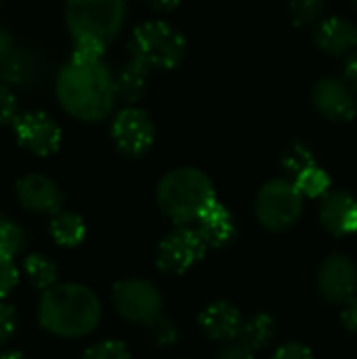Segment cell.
I'll return each mask as SVG.
<instances>
[{
  "instance_id": "24",
  "label": "cell",
  "mask_w": 357,
  "mask_h": 359,
  "mask_svg": "<svg viewBox=\"0 0 357 359\" xmlns=\"http://www.w3.org/2000/svg\"><path fill=\"white\" fill-rule=\"evenodd\" d=\"M280 164H282L284 172H290L292 177H299L303 170L316 166V158H314V151L303 141H290L282 151Z\"/></svg>"
},
{
  "instance_id": "17",
  "label": "cell",
  "mask_w": 357,
  "mask_h": 359,
  "mask_svg": "<svg viewBox=\"0 0 357 359\" xmlns=\"http://www.w3.org/2000/svg\"><path fill=\"white\" fill-rule=\"evenodd\" d=\"M314 42L326 55H351L357 50V25L345 17H328L318 23Z\"/></svg>"
},
{
  "instance_id": "3",
  "label": "cell",
  "mask_w": 357,
  "mask_h": 359,
  "mask_svg": "<svg viewBox=\"0 0 357 359\" xmlns=\"http://www.w3.org/2000/svg\"><path fill=\"white\" fill-rule=\"evenodd\" d=\"M126 19V0H65V23L74 55L101 59Z\"/></svg>"
},
{
  "instance_id": "33",
  "label": "cell",
  "mask_w": 357,
  "mask_h": 359,
  "mask_svg": "<svg viewBox=\"0 0 357 359\" xmlns=\"http://www.w3.org/2000/svg\"><path fill=\"white\" fill-rule=\"evenodd\" d=\"M215 359H255V351H250L248 347H244L240 341L238 343H229L225 345Z\"/></svg>"
},
{
  "instance_id": "27",
  "label": "cell",
  "mask_w": 357,
  "mask_h": 359,
  "mask_svg": "<svg viewBox=\"0 0 357 359\" xmlns=\"http://www.w3.org/2000/svg\"><path fill=\"white\" fill-rule=\"evenodd\" d=\"M82 359H130V351L120 341H101L88 347Z\"/></svg>"
},
{
  "instance_id": "39",
  "label": "cell",
  "mask_w": 357,
  "mask_h": 359,
  "mask_svg": "<svg viewBox=\"0 0 357 359\" xmlns=\"http://www.w3.org/2000/svg\"><path fill=\"white\" fill-rule=\"evenodd\" d=\"M353 4H356V6H357V0H353Z\"/></svg>"
},
{
  "instance_id": "12",
  "label": "cell",
  "mask_w": 357,
  "mask_h": 359,
  "mask_svg": "<svg viewBox=\"0 0 357 359\" xmlns=\"http://www.w3.org/2000/svg\"><path fill=\"white\" fill-rule=\"evenodd\" d=\"M318 288L328 303H349L357 292V265L347 255H330L320 265Z\"/></svg>"
},
{
  "instance_id": "23",
  "label": "cell",
  "mask_w": 357,
  "mask_h": 359,
  "mask_svg": "<svg viewBox=\"0 0 357 359\" xmlns=\"http://www.w3.org/2000/svg\"><path fill=\"white\" fill-rule=\"evenodd\" d=\"M297 189L303 194V198H324L326 194H330V177L324 168H320L318 164L303 170L299 177L292 179Z\"/></svg>"
},
{
  "instance_id": "26",
  "label": "cell",
  "mask_w": 357,
  "mask_h": 359,
  "mask_svg": "<svg viewBox=\"0 0 357 359\" xmlns=\"http://www.w3.org/2000/svg\"><path fill=\"white\" fill-rule=\"evenodd\" d=\"M324 8H326V0H290V17L299 27L320 21Z\"/></svg>"
},
{
  "instance_id": "36",
  "label": "cell",
  "mask_w": 357,
  "mask_h": 359,
  "mask_svg": "<svg viewBox=\"0 0 357 359\" xmlns=\"http://www.w3.org/2000/svg\"><path fill=\"white\" fill-rule=\"evenodd\" d=\"M154 11H173L181 4V0H145Z\"/></svg>"
},
{
  "instance_id": "2",
  "label": "cell",
  "mask_w": 357,
  "mask_h": 359,
  "mask_svg": "<svg viewBox=\"0 0 357 359\" xmlns=\"http://www.w3.org/2000/svg\"><path fill=\"white\" fill-rule=\"evenodd\" d=\"M103 309L99 297L82 284H55L38 301V324L61 339H82L97 330Z\"/></svg>"
},
{
  "instance_id": "8",
  "label": "cell",
  "mask_w": 357,
  "mask_h": 359,
  "mask_svg": "<svg viewBox=\"0 0 357 359\" xmlns=\"http://www.w3.org/2000/svg\"><path fill=\"white\" fill-rule=\"evenodd\" d=\"M208 250V244L200 236L198 229L187 225H179L170 233H166L156 252V265L162 273L181 276L198 265Z\"/></svg>"
},
{
  "instance_id": "32",
  "label": "cell",
  "mask_w": 357,
  "mask_h": 359,
  "mask_svg": "<svg viewBox=\"0 0 357 359\" xmlns=\"http://www.w3.org/2000/svg\"><path fill=\"white\" fill-rule=\"evenodd\" d=\"M271 359H316L311 349L301 345V343H286L282 347L276 349L274 358Z\"/></svg>"
},
{
  "instance_id": "25",
  "label": "cell",
  "mask_w": 357,
  "mask_h": 359,
  "mask_svg": "<svg viewBox=\"0 0 357 359\" xmlns=\"http://www.w3.org/2000/svg\"><path fill=\"white\" fill-rule=\"evenodd\" d=\"M23 242H25L23 229L8 217L0 215V255L15 259L21 252Z\"/></svg>"
},
{
  "instance_id": "1",
  "label": "cell",
  "mask_w": 357,
  "mask_h": 359,
  "mask_svg": "<svg viewBox=\"0 0 357 359\" xmlns=\"http://www.w3.org/2000/svg\"><path fill=\"white\" fill-rule=\"evenodd\" d=\"M59 105L80 122L105 120L118 99L116 78L101 59L76 57L61 67L57 76Z\"/></svg>"
},
{
  "instance_id": "6",
  "label": "cell",
  "mask_w": 357,
  "mask_h": 359,
  "mask_svg": "<svg viewBox=\"0 0 357 359\" xmlns=\"http://www.w3.org/2000/svg\"><path fill=\"white\" fill-rule=\"evenodd\" d=\"M303 194L297 189L290 179H271L267 181L255 200V212L259 223L267 231H286L290 229L303 212Z\"/></svg>"
},
{
  "instance_id": "29",
  "label": "cell",
  "mask_w": 357,
  "mask_h": 359,
  "mask_svg": "<svg viewBox=\"0 0 357 359\" xmlns=\"http://www.w3.org/2000/svg\"><path fill=\"white\" fill-rule=\"evenodd\" d=\"M17 284H19L17 265L13 263V259L0 255V301H4Z\"/></svg>"
},
{
  "instance_id": "28",
  "label": "cell",
  "mask_w": 357,
  "mask_h": 359,
  "mask_svg": "<svg viewBox=\"0 0 357 359\" xmlns=\"http://www.w3.org/2000/svg\"><path fill=\"white\" fill-rule=\"evenodd\" d=\"M19 116V103L13 95V88L0 82V126L15 124Z\"/></svg>"
},
{
  "instance_id": "9",
  "label": "cell",
  "mask_w": 357,
  "mask_h": 359,
  "mask_svg": "<svg viewBox=\"0 0 357 359\" xmlns=\"http://www.w3.org/2000/svg\"><path fill=\"white\" fill-rule=\"evenodd\" d=\"M112 139L126 158H143L156 141V124L141 107H124L112 122Z\"/></svg>"
},
{
  "instance_id": "7",
  "label": "cell",
  "mask_w": 357,
  "mask_h": 359,
  "mask_svg": "<svg viewBox=\"0 0 357 359\" xmlns=\"http://www.w3.org/2000/svg\"><path fill=\"white\" fill-rule=\"evenodd\" d=\"M112 303L120 318L139 326H154L162 318L160 290L139 278L120 280L112 288Z\"/></svg>"
},
{
  "instance_id": "16",
  "label": "cell",
  "mask_w": 357,
  "mask_h": 359,
  "mask_svg": "<svg viewBox=\"0 0 357 359\" xmlns=\"http://www.w3.org/2000/svg\"><path fill=\"white\" fill-rule=\"evenodd\" d=\"M198 324L208 339L219 343H234L242 332L244 320L236 305L227 301H215L202 309Z\"/></svg>"
},
{
  "instance_id": "21",
  "label": "cell",
  "mask_w": 357,
  "mask_h": 359,
  "mask_svg": "<svg viewBox=\"0 0 357 359\" xmlns=\"http://www.w3.org/2000/svg\"><path fill=\"white\" fill-rule=\"evenodd\" d=\"M274 334H276L274 318L267 313H257V316L244 320V326H242V332L238 339L250 351H261V349L269 347V343L274 341Z\"/></svg>"
},
{
  "instance_id": "22",
  "label": "cell",
  "mask_w": 357,
  "mask_h": 359,
  "mask_svg": "<svg viewBox=\"0 0 357 359\" xmlns=\"http://www.w3.org/2000/svg\"><path fill=\"white\" fill-rule=\"evenodd\" d=\"M23 273L36 290H48L57 284V265L46 255H27L23 261Z\"/></svg>"
},
{
  "instance_id": "5",
  "label": "cell",
  "mask_w": 357,
  "mask_h": 359,
  "mask_svg": "<svg viewBox=\"0 0 357 359\" xmlns=\"http://www.w3.org/2000/svg\"><path fill=\"white\" fill-rule=\"evenodd\" d=\"M183 34L166 21H145L135 27L128 40V53L133 59L151 69H175L185 57Z\"/></svg>"
},
{
  "instance_id": "30",
  "label": "cell",
  "mask_w": 357,
  "mask_h": 359,
  "mask_svg": "<svg viewBox=\"0 0 357 359\" xmlns=\"http://www.w3.org/2000/svg\"><path fill=\"white\" fill-rule=\"evenodd\" d=\"M151 328V339L158 347H173L177 341H179V328L170 322V320H164L160 318Z\"/></svg>"
},
{
  "instance_id": "19",
  "label": "cell",
  "mask_w": 357,
  "mask_h": 359,
  "mask_svg": "<svg viewBox=\"0 0 357 359\" xmlns=\"http://www.w3.org/2000/svg\"><path fill=\"white\" fill-rule=\"evenodd\" d=\"M147 76H149V69L143 63H139L137 59L130 57L120 67V72L114 76L118 97L122 101H126V103H137L143 97L145 88H147Z\"/></svg>"
},
{
  "instance_id": "31",
  "label": "cell",
  "mask_w": 357,
  "mask_h": 359,
  "mask_svg": "<svg viewBox=\"0 0 357 359\" xmlns=\"http://www.w3.org/2000/svg\"><path fill=\"white\" fill-rule=\"evenodd\" d=\"M17 330V311L13 305L0 301V347H4Z\"/></svg>"
},
{
  "instance_id": "35",
  "label": "cell",
  "mask_w": 357,
  "mask_h": 359,
  "mask_svg": "<svg viewBox=\"0 0 357 359\" xmlns=\"http://www.w3.org/2000/svg\"><path fill=\"white\" fill-rule=\"evenodd\" d=\"M343 78L357 90V50H353L347 57V61H345V76Z\"/></svg>"
},
{
  "instance_id": "15",
  "label": "cell",
  "mask_w": 357,
  "mask_h": 359,
  "mask_svg": "<svg viewBox=\"0 0 357 359\" xmlns=\"http://www.w3.org/2000/svg\"><path fill=\"white\" fill-rule=\"evenodd\" d=\"M320 221L337 238L357 233V200L347 191H330L322 198Z\"/></svg>"
},
{
  "instance_id": "11",
  "label": "cell",
  "mask_w": 357,
  "mask_h": 359,
  "mask_svg": "<svg viewBox=\"0 0 357 359\" xmlns=\"http://www.w3.org/2000/svg\"><path fill=\"white\" fill-rule=\"evenodd\" d=\"M311 103L318 114L332 122H349L357 114L356 88L337 76H328L316 82L311 90Z\"/></svg>"
},
{
  "instance_id": "34",
  "label": "cell",
  "mask_w": 357,
  "mask_h": 359,
  "mask_svg": "<svg viewBox=\"0 0 357 359\" xmlns=\"http://www.w3.org/2000/svg\"><path fill=\"white\" fill-rule=\"evenodd\" d=\"M341 324L349 332H357V299H351L349 303L343 305V309H341Z\"/></svg>"
},
{
  "instance_id": "4",
  "label": "cell",
  "mask_w": 357,
  "mask_h": 359,
  "mask_svg": "<svg viewBox=\"0 0 357 359\" xmlns=\"http://www.w3.org/2000/svg\"><path fill=\"white\" fill-rule=\"evenodd\" d=\"M215 200V185L210 177L191 166L166 172L156 187L158 208L177 225L198 223Z\"/></svg>"
},
{
  "instance_id": "14",
  "label": "cell",
  "mask_w": 357,
  "mask_h": 359,
  "mask_svg": "<svg viewBox=\"0 0 357 359\" xmlns=\"http://www.w3.org/2000/svg\"><path fill=\"white\" fill-rule=\"evenodd\" d=\"M44 72L42 55L27 46H13L0 59V82L11 88H29L38 84Z\"/></svg>"
},
{
  "instance_id": "10",
  "label": "cell",
  "mask_w": 357,
  "mask_h": 359,
  "mask_svg": "<svg viewBox=\"0 0 357 359\" xmlns=\"http://www.w3.org/2000/svg\"><path fill=\"white\" fill-rule=\"evenodd\" d=\"M17 143L34 156H53L61 145V128L46 111H25L13 124Z\"/></svg>"
},
{
  "instance_id": "37",
  "label": "cell",
  "mask_w": 357,
  "mask_h": 359,
  "mask_svg": "<svg viewBox=\"0 0 357 359\" xmlns=\"http://www.w3.org/2000/svg\"><path fill=\"white\" fill-rule=\"evenodd\" d=\"M11 48H13V36L0 25V59H2L6 53H11Z\"/></svg>"
},
{
  "instance_id": "20",
  "label": "cell",
  "mask_w": 357,
  "mask_h": 359,
  "mask_svg": "<svg viewBox=\"0 0 357 359\" xmlns=\"http://www.w3.org/2000/svg\"><path fill=\"white\" fill-rule=\"evenodd\" d=\"M48 231H50V238L59 246H63V248H76L86 238V223L76 212L61 210V212H57L50 219Z\"/></svg>"
},
{
  "instance_id": "38",
  "label": "cell",
  "mask_w": 357,
  "mask_h": 359,
  "mask_svg": "<svg viewBox=\"0 0 357 359\" xmlns=\"http://www.w3.org/2000/svg\"><path fill=\"white\" fill-rule=\"evenodd\" d=\"M0 359H25L19 351H0Z\"/></svg>"
},
{
  "instance_id": "13",
  "label": "cell",
  "mask_w": 357,
  "mask_h": 359,
  "mask_svg": "<svg viewBox=\"0 0 357 359\" xmlns=\"http://www.w3.org/2000/svg\"><path fill=\"white\" fill-rule=\"evenodd\" d=\"M15 194H17L19 204L34 215L55 217L57 212H61L63 191L50 177H46L42 172L23 175L15 183Z\"/></svg>"
},
{
  "instance_id": "18",
  "label": "cell",
  "mask_w": 357,
  "mask_h": 359,
  "mask_svg": "<svg viewBox=\"0 0 357 359\" xmlns=\"http://www.w3.org/2000/svg\"><path fill=\"white\" fill-rule=\"evenodd\" d=\"M196 229L200 231V236L204 238L208 248H223V246H227L236 238L234 215L229 212V208L225 204H221L217 200L198 219V227Z\"/></svg>"
}]
</instances>
